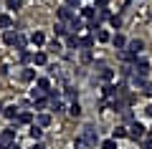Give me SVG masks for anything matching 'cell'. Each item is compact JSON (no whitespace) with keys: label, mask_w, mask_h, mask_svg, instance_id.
Here are the masks:
<instances>
[{"label":"cell","mask_w":152,"mask_h":149,"mask_svg":"<svg viewBox=\"0 0 152 149\" xmlns=\"http://www.w3.org/2000/svg\"><path fill=\"white\" fill-rule=\"evenodd\" d=\"M132 68H134V76H142V78H147V76H150V61L147 58H137L134 63H132Z\"/></svg>","instance_id":"cell-1"},{"label":"cell","mask_w":152,"mask_h":149,"mask_svg":"<svg viewBox=\"0 0 152 149\" xmlns=\"http://www.w3.org/2000/svg\"><path fill=\"white\" fill-rule=\"evenodd\" d=\"M81 139L86 142V147H96V144H99V132H96L94 126H84Z\"/></svg>","instance_id":"cell-2"},{"label":"cell","mask_w":152,"mask_h":149,"mask_svg":"<svg viewBox=\"0 0 152 149\" xmlns=\"http://www.w3.org/2000/svg\"><path fill=\"white\" fill-rule=\"evenodd\" d=\"M145 137H147V129L142 126L140 121H134V124L129 126V139H134V142H142Z\"/></svg>","instance_id":"cell-3"},{"label":"cell","mask_w":152,"mask_h":149,"mask_svg":"<svg viewBox=\"0 0 152 149\" xmlns=\"http://www.w3.org/2000/svg\"><path fill=\"white\" fill-rule=\"evenodd\" d=\"M56 15H58V20H61V23H71V20L76 18V13H74V8L64 5V8H58V13H56Z\"/></svg>","instance_id":"cell-4"},{"label":"cell","mask_w":152,"mask_h":149,"mask_svg":"<svg viewBox=\"0 0 152 149\" xmlns=\"http://www.w3.org/2000/svg\"><path fill=\"white\" fill-rule=\"evenodd\" d=\"M66 25H69V33H74V36H76V33H81L84 28H86V23H84V18H74V20L66 23Z\"/></svg>","instance_id":"cell-5"},{"label":"cell","mask_w":152,"mask_h":149,"mask_svg":"<svg viewBox=\"0 0 152 149\" xmlns=\"http://www.w3.org/2000/svg\"><path fill=\"white\" fill-rule=\"evenodd\" d=\"M127 48H129L132 53H142L145 51V41L142 38H132V41H127Z\"/></svg>","instance_id":"cell-6"},{"label":"cell","mask_w":152,"mask_h":149,"mask_svg":"<svg viewBox=\"0 0 152 149\" xmlns=\"http://www.w3.org/2000/svg\"><path fill=\"white\" fill-rule=\"evenodd\" d=\"M99 78H102L104 84H112V78H114V68H109V66L99 68Z\"/></svg>","instance_id":"cell-7"},{"label":"cell","mask_w":152,"mask_h":149,"mask_svg":"<svg viewBox=\"0 0 152 149\" xmlns=\"http://www.w3.org/2000/svg\"><path fill=\"white\" fill-rule=\"evenodd\" d=\"M18 114H20V109H18L15 104H13V106H5V109H3V116H5V119H10V121H15V119H18Z\"/></svg>","instance_id":"cell-8"},{"label":"cell","mask_w":152,"mask_h":149,"mask_svg":"<svg viewBox=\"0 0 152 149\" xmlns=\"http://www.w3.org/2000/svg\"><path fill=\"white\" fill-rule=\"evenodd\" d=\"M119 58L124 61V63H134V61H137V53H132L129 48H122V51H119Z\"/></svg>","instance_id":"cell-9"},{"label":"cell","mask_w":152,"mask_h":149,"mask_svg":"<svg viewBox=\"0 0 152 149\" xmlns=\"http://www.w3.org/2000/svg\"><path fill=\"white\" fill-rule=\"evenodd\" d=\"M81 18H84V20H94V18H96V8L81 5Z\"/></svg>","instance_id":"cell-10"},{"label":"cell","mask_w":152,"mask_h":149,"mask_svg":"<svg viewBox=\"0 0 152 149\" xmlns=\"http://www.w3.org/2000/svg\"><path fill=\"white\" fill-rule=\"evenodd\" d=\"M33 63H36V66H46V63H48V53H46V51L33 53Z\"/></svg>","instance_id":"cell-11"},{"label":"cell","mask_w":152,"mask_h":149,"mask_svg":"<svg viewBox=\"0 0 152 149\" xmlns=\"http://www.w3.org/2000/svg\"><path fill=\"white\" fill-rule=\"evenodd\" d=\"M51 111H53V114L66 111V101H64V99H53V101H51Z\"/></svg>","instance_id":"cell-12"},{"label":"cell","mask_w":152,"mask_h":149,"mask_svg":"<svg viewBox=\"0 0 152 149\" xmlns=\"http://www.w3.org/2000/svg\"><path fill=\"white\" fill-rule=\"evenodd\" d=\"M112 46L122 51V48H127V38L122 36V33H117V36H112Z\"/></svg>","instance_id":"cell-13"},{"label":"cell","mask_w":152,"mask_h":149,"mask_svg":"<svg viewBox=\"0 0 152 149\" xmlns=\"http://www.w3.org/2000/svg\"><path fill=\"white\" fill-rule=\"evenodd\" d=\"M79 46H81V38L74 36V33H69V36H66V48H79Z\"/></svg>","instance_id":"cell-14"},{"label":"cell","mask_w":152,"mask_h":149,"mask_svg":"<svg viewBox=\"0 0 152 149\" xmlns=\"http://www.w3.org/2000/svg\"><path fill=\"white\" fill-rule=\"evenodd\" d=\"M31 43H33V46H38V48H41V46H46V36H43L41 31H36V33L31 36Z\"/></svg>","instance_id":"cell-15"},{"label":"cell","mask_w":152,"mask_h":149,"mask_svg":"<svg viewBox=\"0 0 152 149\" xmlns=\"http://www.w3.org/2000/svg\"><path fill=\"white\" fill-rule=\"evenodd\" d=\"M124 137H129V129H127V126H117V129L112 132V139H114V142H117V139H124Z\"/></svg>","instance_id":"cell-16"},{"label":"cell","mask_w":152,"mask_h":149,"mask_svg":"<svg viewBox=\"0 0 152 149\" xmlns=\"http://www.w3.org/2000/svg\"><path fill=\"white\" fill-rule=\"evenodd\" d=\"M15 41H18V33H13V31L3 33V43H5V46H15Z\"/></svg>","instance_id":"cell-17"},{"label":"cell","mask_w":152,"mask_h":149,"mask_svg":"<svg viewBox=\"0 0 152 149\" xmlns=\"http://www.w3.org/2000/svg\"><path fill=\"white\" fill-rule=\"evenodd\" d=\"M20 81H26V84L36 81V71H33V68H23V71H20Z\"/></svg>","instance_id":"cell-18"},{"label":"cell","mask_w":152,"mask_h":149,"mask_svg":"<svg viewBox=\"0 0 152 149\" xmlns=\"http://www.w3.org/2000/svg\"><path fill=\"white\" fill-rule=\"evenodd\" d=\"M31 121H33V114L31 111H20L18 119H15V126H18V124H31Z\"/></svg>","instance_id":"cell-19"},{"label":"cell","mask_w":152,"mask_h":149,"mask_svg":"<svg viewBox=\"0 0 152 149\" xmlns=\"http://www.w3.org/2000/svg\"><path fill=\"white\" fill-rule=\"evenodd\" d=\"M51 121H53L51 114H38V116H36V124H38V126H51Z\"/></svg>","instance_id":"cell-20"},{"label":"cell","mask_w":152,"mask_h":149,"mask_svg":"<svg viewBox=\"0 0 152 149\" xmlns=\"http://www.w3.org/2000/svg\"><path fill=\"white\" fill-rule=\"evenodd\" d=\"M94 43H96V38H94V36H84L81 38V48H84V51H91Z\"/></svg>","instance_id":"cell-21"},{"label":"cell","mask_w":152,"mask_h":149,"mask_svg":"<svg viewBox=\"0 0 152 149\" xmlns=\"http://www.w3.org/2000/svg\"><path fill=\"white\" fill-rule=\"evenodd\" d=\"M96 41H99V43H112V36H109V31L99 28V31H96Z\"/></svg>","instance_id":"cell-22"},{"label":"cell","mask_w":152,"mask_h":149,"mask_svg":"<svg viewBox=\"0 0 152 149\" xmlns=\"http://www.w3.org/2000/svg\"><path fill=\"white\" fill-rule=\"evenodd\" d=\"M69 114L79 119V116H81V104H79V101H71V106H69Z\"/></svg>","instance_id":"cell-23"},{"label":"cell","mask_w":152,"mask_h":149,"mask_svg":"<svg viewBox=\"0 0 152 149\" xmlns=\"http://www.w3.org/2000/svg\"><path fill=\"white\" fill-rule=\"evenodd\" d=\"M31 137H33V142H38V139L43 137V126H38V124H33V126H31Z\"/></svg>","instance_id":"cell-24"},{"label":"cell","mask_w":152,"mask_h":149,"mask_svg":"<svg viewBox=\"0 0 152 149\" xmlns=\"http://www.w3.org/2000/svg\"><path fill=\"white\" fill-rule=\"evenodd\" d=\"M36 89H41V91H46V94H48L51 81H48V78H36Z\"/></svg>","instance_id":"cell-25"},{"label":"cell","mask_w":152,"mask_h":149,"mask_svg":"<svg viewBox=\"0 0 152 149\" xmlns=\"http://www.w3.org/2000/svg\"><path fill=\"white\" fill-rule=\"evenodd\" d=\"M5 8H8V10H20L23 0H5Z\"/></svg>","instance_id":"cell-26"},{"label":"cell","mask_w":152,"mask_h":149,"mask_svg":"<svg viewBox=\"0 0 152 149\" xmlns=\"http://www.w3.org/2000/svg\"><path fill=\"white\" fill-rule=\"evenodd\" d=\"M64 99H69V101H76V89H74V86H64Z\"/></svg>","instance_id":"cell-27"},{"label":"cell","mask_w":152,"mask_h":149,"mask_svg":"<svg viewBox=\"0 0 152 149\" xmlns=\"http://www.w3.org/2000/svg\"><path fill=\"white\" fill-rule=\"evenodd\" d=\"M99 28H102V23H99L96 18H94V20H86V31H91L94 36H96V31H99Z\"/></svg>","instance_id":"cell-28"},{"label":"cell","mask_w":152,"mask_h":149,"mask_svg":"<svg viewBox=\"0 0 152 149\" xmlns=\"http://www.w3.org/2000/svg\"><path fill=\"white\" fill-rule=\"evenodd\" d=\"M26 46H28V38H26V36H20V33H18V41H15V48H18V51H26Z\"/></svg>","instance_id":"cell-29"},{"label":"cell","mask_w":152,"mask_h":149,"mask_svg":"<svg viewBox=\"0 0 152 149\" xmlns=\"http://www.w3.org/2000/svg\"><path fill=\"white\" fill-rule=\"evenodd\" d=\"M13 25V18L10 15H3V13H0V28H10Z\"/></svg>","instance_id":"cell-30"},{"label":"cell","mask_w":152,"mask_h":149,"mask_svg":"<svg viewBox=\"0 0 152 149\" xmlns=\"http://www.w3.org/2000/svg\"><path fill=\"white\" fill-rule=\"evenodd\" d=\"M33 61V53L31 51H20V63H31Z\"/></svg>","instance_id":"cell-31"},{"label":"cell","mask_w":152,"mask_h":149,"mask_svg":"<svg viewBox=\"0 0 152 149\" xmlns=\"http://www.w3.org/2000/svg\"><path fill=\"white\" fill-rule=\"evenodd\" d=\"M99 147H102V149H117V142H114V139H104Z\"/></svg>","instance_id":"cell-32"},{"label":"cell","mask_w":152,"mask_h":149,"mask_svg":"<svg viewBox=\"0 0 152 149\" xmlns=\"http://www.w3.org/2000/svg\"><path fill=\"white\" fill-rule=\"evenodd\" d=\"M43 96H46V91H41V89H33V91H31V99H33V101L43 99Z\"/></svg>","instance_id":"cell-33"},{"label":"cell","mask_w":152,"mask_h":149,"mask_svg":"<svg viewBox=\"0 0 152 149\" xmlns=\"http://www.w3.org/2000/svg\"><path fill=\"white\" fill-rule=\"evenodd\" d=\"M109 23H112L114 28H122V15H112V18H109Z\"/></svg>","instance_id":"cell-34"},{"label":"cell","mask_w":152,"mask_h":149,"mask_svg":"<svg viewBox=\"0 0 152 149\" xmlns=\"http://www.w3.org/2000/svg\"><path fill=\"white\" fill-rule=\"evenodd\" d=\"M66 5L74 8V10H81V0H66Z\"/></svg>","instance_id":"cell-35"},{"label":"cell","mask_w":152,"mask_h":149,"mask_svg":"<svg viewBox=\"0 0 152 149\" xmlns=\"http://www.w3.org/2000/svg\"><path fill=\"white\" fill-rule=\"evenodd\" d=\"M142 94H145V96H150V99H152V84H150V81H147V84L142 86Z\"/></svg>","instance_id":"cell-36"},{"label":"cell","mask_w":152,"mask_h":149,"mask_svg":"<svg viewBox=\"0 0 152 149\" xmlns=\"http://www.w3.org/2000/svg\"><path fill=\"white\" fill-rule=\"evenodd\" d=\"M109 5V0H94V8H96V10H99V8H107Z\"/></svg>","instance_id":"cell-37"},{"label":"cell","mask_w":152,"mask_h":149,"mask_svg":"<svg viewBox=\"0 0 152 149\" xmlns=\"http://www.w3.org/2000/svg\"><path fill=\"white\" fill-rule=\"evenodd\" d=\"M76 149H89V147H86V142H84L81 137H76Z\"/></svg>","instance_id":"cell-38"},{"label":"cell","mask_w":152,"mask_h":149,"mask_svg":"<svg viewBox=\"0 0 152 149\" xmlns=\"http://www.w3.org/2000/svg\"><path fill=\"white\" fill-rule=\"evenodd\" d=\"M41 109H46V96H43V99H38V101H36V111H41Z\"/></svg>","instance_id":"cell-39"},{"label":"cell","mask_w":152,"mask_h":149,"mask_svg":"<svg viewBox=\"0 0 152 149\" xmlns=\"http://www.w3.org/2000/svg\"><path fill=\"white\" fill-rule=\"evenodd\" d=\"M48 51H56V53H58V51H61V43H58V41H53V43L48 46Z\"/></svg>","instance_id":"cell-40"},{"label":"cell","mask_w":152,"mask_h":149,"mask_svg":"<svg viewBox=\"0 0 152 149\" xmlns=\"http://www.w3.org/2000/svg\"><path fill=\"white\" fill-rule=\"evenodd\" d=\"M81 61H84V63H89V61H91V51H84V56H81Z\"/></svg>","instance_id":"cell-41"},{"label":"cell","mask_w":152,"mask_h":149,"mask_svg":"<svg viewBox=\"0 0 152 149\" xmlns=\"http://www.w3.org/2000/svg\"><path fill=\"white\" fill-rule=\"evenodd\" d=\"M122 114H124V121H132V119H134V114H132L129 109H127V111H122Z\"/></svg>","instance_id":"cell-42"},{"label":"cell","mask_w":152,"mask_h":149,"mask_svg":"<svg viewBox=\"0 0 152 149\" xmlns=\"http://www.w3.org/2000/svg\"><path fill=\"white\" fill-rule=\"evenodd\" d=\"M33 149H46V144H41V142H36V144H33Z\"/></svg>","instance_id":"cell-43"},{"label":"cell","mask_w":152,"mask_h":149,"mask_svg":"<svg viewBox=\"0 0 152 149\" xmlns=\"http://www.w3.org/2000/svg\"><path fill=\"white\" fill-rule=\"evenodd\" d=\"M145 114H147V116H152V104H150V106L145 109Z\"/></svg>","instance_id":"cell-44"},{"label":"cell","mask_w":152,"mask_h":149,"mask_svg":"<svg viewBox=\"0 0 152 149\" xmlns=\"http://www.w3.org/2000/svg\"><path fill=\"white\" fill-rule=\"evenodd\" d=\"M145 139H150V142H152V126H150V132H147V137Z\"/></svg>","instance_id":"cell-45"},{"label":"cell","mask_w":152,"mask_h":149,"mask_svg":"<svg viewBox=\"0 0 152 149\" xmlns=\"http://www.w3.org/2000/svg\"><path fill=\"white\" fill-rule=\"evenodd\" d=\"M3 109H5V104H3V101H0V114H3Z\"/></svg>","instance_id":"cell-46"}]
</instances>
